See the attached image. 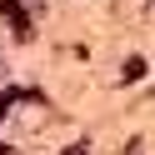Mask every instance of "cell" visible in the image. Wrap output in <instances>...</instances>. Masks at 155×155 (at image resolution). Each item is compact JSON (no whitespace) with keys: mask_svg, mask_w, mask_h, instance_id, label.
<instances>
[{"mask_svg":"<svg viewBox=\"0 0 155 155\" xmlns=\"http://www.w3.org/2000/svg\"><path fill=\"white\" fill-rule=\"evenodd\" d=\"M0 20H5V25H15V35H20V40H30V35H35L30 15L20 10V0H0Z\"/></svg>","mask_w":155,"mask_h":155,"instance_id":"cell-1","label":"cell"},{"mask_svg":"<svg viewBox=\"0 0 155 155\" xmlns=\"http://www.w3.org/2000/svg\"><path fill=\"white\" fill-rule=\"evenodd\" d=\"M140 75H145V60H140V55H130V60H125V75H120V80H140Z\"/></svg>","mask_w":155,"mask_h":155,"instance_id":"cell-2","label":"cell"},{"mask_svg":"<svg viewBox=\"0 0 155 155\" xmlns=\"http://www.w3.org/2000/svg\"><path fill=\"white\" fill-rule=\"evenodd\" d=\"M65 155H85V145H70V150H65Z\"/></svg>","mask_w":155,"mask_h":155,"instance_id":"cell-3","label":"cell"}]
</instances>
